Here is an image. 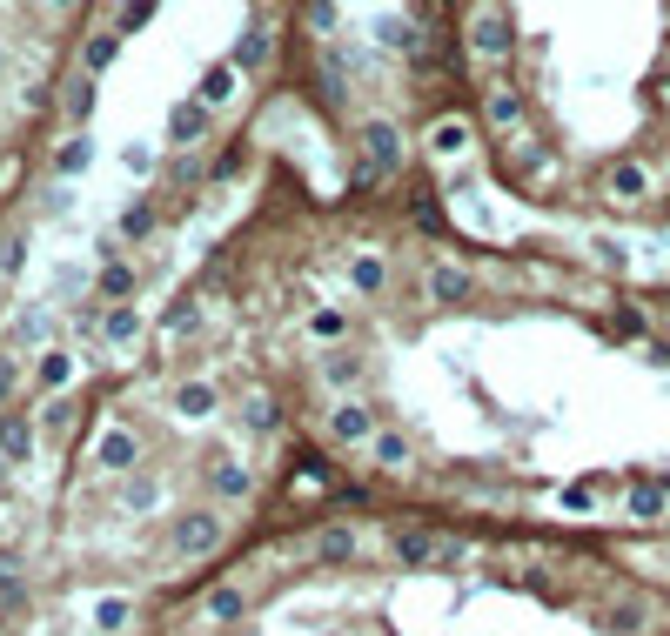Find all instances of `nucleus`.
Returning <instances> with one entry per match:
<instances>
[{"instance_id":"f257e3e1","label":"nucleus","mask_w":670,"mask_h":636,"mask_svg":"<svg viewBox=\"0 0 670 636\" xmlns=\"http://www.w3.org/2000/svg\"><path fill=\"white\" fill-rule=\"evenodd\" d=\"M389 549H396L409 570H456V563H463V543H456V536H436V529H396Z\"/></svg>"},{"instance_id":"f03ea898","label":"nucleus","mask_w":670,"mask_h":636,"mask_svg":"<svg viewBox=\"0 0 670 636\" xmlns=\"http://www.w3.org/2000/svg\"><path fill=\"white\" fill-rule=\"evenodd\" d=\"M362 168H369V175H396L402 168V128L396 121H362Z\"/></svg>"},{"instance_id":"7ed1b4c3","label":"nucleus","mask_w":670,"mask_h":636,"mask_svg":"<svg viewBox=\"0 0 670 636\" xmlns=\"http://www.w3.org/2000/svg\"><path fill=\"white\" fill-rule=\"evenodd\" d=\"M215 543H222V516H215V509H195V516H181L175 523V549L181 556H208Z\"/></svg>"},{"instance_id":"20e7f679","label":"nucleus","mask_w":670,"mask_h":636,"mask_svg":"<svg viewBox=\"0 0 670 636\" xmlns=\"http://www.w3.org/2000/svg\"><path fill=\"white\" fill-rule=\"evenodd\" d=\"M469 47H476L483 61H496V54H510V14H503V7H483V14L469 21Z\"/></svg>"},{"instance_id":"39448f33","label":"nucleus","mask_w":670,"mask_h":636,"mask_svg":"<svg viewBox=\"0 0 670 636\" xmlns=\"http://www.w3.org/2000/svg\"><path fill=\"white\" fill-rule=\"evenodd\" d=\"M329 436L335 442H376V416L362 402H335L329 409Z\"/></svg>"},{"instance_id":"423d86ee","label":"nucleus","mask_w":670,"mask_h":636,"mask_svg":"<svg viewBox=\"0 0 670 636\" xmlns=\"http://www.w3.org/2000/svg\"><path fill=\"white\" fill-rule=\"evenodd\" d=\"M41 436H34V422L27 416H0V462H34Z\"/></svg>"},{"instance_id":"0eeeda50","label":"nucleus","mask_w":670,"mask_h":636,"mask_svg":"<svg viewBox=\"0 0 670 636\" xmlns=\"http://www.w3.org/2000/svg\"><path fill=\"white\" fill-rule=\"evenodd\" d=\"M208 121H215V114H208V101H175V108H168V141H181V148H188V141H201V134H208Z\"/></svg>"},{"instance_id":"6e6552de","label":"nucleus","mask_w":670,"mask_h":636,"mask_svg":"<svg viewBox=\"0 0 670 636\" xmlns=\"http://www.w3.org/2000/svg\"><path fill=\"white\" fill-rule=\"evenodd\" d=\"M94 462L108 469V476H121V469H134V429H101V442H94Z\"/></svg>"},{"instance_id":"1a4fd4ad","label":"nucleus","mask_w":670,"mask_h":636,"mask_svg":"<svg viewBox=\"0 0 670 636\" xmlns=\"http://www.w3.org/2000/svg\"><path fill=\"white\" fill-rule=\"evenodd\" d=\"M88 168H94V134L81 128V134H67L61 148H54V175L74 181V175H88Z\"/></svg>"},{"instance_id":"9d476101","label":"nucleus","mask_w":670,"mask_h":636,"mask_svg":"<svg viewBox=\"0 0 670 636\" xmlns=\"http://www.w3.org/2000/svg\"><path fill=\"white\" fill-rule=\"evenodd\" d=\"M175 416L181 422H208L215 416V382H181L175 389Z\"/></svg>"},{"instance_id":"9b49d317","label":"nucleus","mask_w":670,"mask_h":636,"mask_svg":"<svg viewBox=\"0 0 670 636\" xmlns=\"http://www.w3.org/2000/svg\"><path fill=\"white\" fill-rule=\"evenodd\" d=\"M134 335H141V315H134V302H121V308H101V342H114V349H128Z\"/></svg>"},{"instance_id":"f8f14e48","label":"nucleus","mask_w":670,"mask_h":636,"mask_svg":"<svg viewBox=\"0 0 670 636\" xmlns=\"http://www.w3.org/2000/svg\"><path fill=\"white\" fill-rule=\"evenodd\" d=\"M134 288H141V275H134L128 262H108V268H101V302H108V308L134 302Z\"/></svg>"},{"instance_id":"ddd939ff","label":"nucleus","mask_w":670,"mask_h":636,"mask_svg":"<svg viewBox=\"0 0 670 636\" xmlns=\"http://www.w3.org/2000/svg\"><path fill=\"white\" fill-rule=\"evenodd\" d=\"M610 195L644 201L650 195V168H644V161H617V168H610Z\"/></svg>"},{"instance_id":"4468645a","label":"nucleus","mask_w":670,"mask_h":636,"mask_svg":"<svg viewBox=\"0 0 670 636\" xmlns=\"http://www.w3.org/2000/svg\"><path fill=\"white\" fill-rule=\"evenodd\" d=\"M262 61H268V34H262V27H248L242 41L228 47V67H235V74H255Z\"/></svg>"},{"instance_id":"2eb2a0df","label":"nucleus","mask_w":670,"mask_h":636,"mask_svg":"<svg viewBox=\"0 0 670 636\" xmlns=\"http://www.w3.org/2000/svg\"><path fill=\"white\" fill-rule=\"evenodd\" d=\"M469 141H476V134H469V121H436V128H429V154H449V161H456V154H469Z\"/></svg>"},{"instance_id":"dca6fc26","label":"nucleus","mask_w":670,"mask_h":636,"mask_svg":"<svg viewBox=\"0 0 670 636\" xmlns=\"http://www.w3.org/2000/svg\"><path fill=\"white\" fill-rule=\"evenodd\" d=\"M429 295H436V302H463V295H469V275L456 262H436V268H429Z\"/></svg>"},{"instance_id":"f3484780","label":"nucleus","mask_w":670,"mask_h":636,"mask_svg":"<svg viewBox=\"0 0 670 636\" xmlns=\"http://www.w3.org/2000/svg\"><path fill=\"white\" fill-rule=\"evenodd\" d=\"M215 496H222V503H242L248 496V469L235 456H215Z\"/></svg>"},{"instance_id":"a211bd4d","label":"nucleus","mask_w":670,"mask_h":636,"mask_svg":"<svg viewBox=\"0 0 670 636\" xmlns=\"http://www.w3.org/2000/svg\"><path fill=\"white\" fill-rule=\"evenodd\" d=\"M349 282H356V295H382V288H389L382 255H356V262H349Z\"/></svg>"},{"instance_id":"6ab92c4d","label":"nucleus","mask_w":670,"mask_h":636,"mask_svg":"<svg viewBox=\"0 0 670 636\" xmlns=\"http://www.w3.org/2000/svg\"><path fill=\"white\" fill-rule=\"evenodd\" d=\"M664 503H670V483H637L630 489V516H637V523L664 516Z\"/></svg>"},{"instance_id":"aec40b11","label":"nucleus","mask_w":670,"mask_h":636,"mask_svg":"<svg viewBox=\"0 0 670 636\" xmlns=\"http://www.w3.org/2000/svg\"><path fill=\"white\" fill-rule=\"evenodd\" d=\"M34 375H41V389H67V382H74V355L47 349L41 362H34Z\"/></svg>"},{"instance_id":"412c9836","label":"nucleus","mask_w":670,"mask_h":636,"mask_svg":"<svg viewBox=\"0 0 670 636\" xmlns=\"http://www.w3.org/2000/svg\"><path fill=\"white\" fill-rule=\"evenodd\" d=\"M242 610H248V596L235 590V583H222V590H208V623H235Z\"/></svg>"},{"instance_id":"4be33fe9","label":"nucleus","mask_w":670,"mask_h":636,"mask_svg":"<svg viewBox=\"0 0 670 636\" xmlns=\"http://www.w3.org/2000/svg\"><path fill=\"white\" fill-rule=\"evenodd\" d=\"M128 616H134V603L128 596H101V603H94V630H128Z\"/></svg>"},{"instance_id":"5701e85b","label":"nucleus","mask_w":670,"mask_h":636,"mask_svg":"<svg viewBox=\"0 0 670 636\" xmlns=\"http://www.w3.org/2000/svg\"><path fill=\"white\" fill-rule=\"evenodd\" d=\"M309 335H315V342H342V335H349V315H342V308H315Z\"/></svg>"},{"instance_id":"b1692460","label":"nucleus","mask_w":670,"mask_h":636,"mask_svg":"<svg viewBox=\"0 0 670 636\" xmlns=\"http://www.w3.org/2000/svg\"><path fill=\"white\" fill-rule=\"evenodd\" d=\"M242 422H248V429H275V395L248 389V395H242Z\"/></svg>"},{"instance_id":"393cba45","label":"nucleus","mask_w":670,"mask_h":636,"mask_svg":"<svg viewBox=\"0 0 670 636\" xmlns=\"http://www.w3.org/2000/svg\"><path fill=\"white\" fill-rule=\"evenodd\" d=\"M228 94H235V67H208L195 101H208V108H215V101H228Z\"/></svg>"},{"instance_id":"a878e982","label":"nucleus","mask_w":670,"mask_h":636,"mask_svg":"<svg viewBox=\"0 0 670 636\" xmlns=\"http://www.w3.org/2000/svg\"><path fill=\"white\" fill-rule=\"evenodd\" d=\"M27 268V235H0V282H14Z\"/></svg>"},{"instance_id":"bb28decb","label":"nucleus","mask_w":670,"mask_h":636,"mask_svg":"<svg viewBox=\"0 0 670 636\" xmlns=\"http://www.w3.org/2000/svg\"><path fill=\"white\" fill-rule=\"evenodd\" d=\"M121 235H128V242H141V235H155V208H148V201H134V208H121Z\"/></svg>"},{"instance_id":"cd10ccee","label":"nucleus","mask_w":670,"mask_h":636,"mask_svg":"<svg viewBox=\"0 0 670 636\" xmlns=\"http://www.w3.org/2000/svg\"><path fill=\"white\" fill-rule=\"evenodd\" d=\"M114 54H121V34H94L88 41V74H108Z\"/></svg>"},{"instance_id":"c85d7f7f","label":"nucleus","mask_w":670,"mask_h":636,"mask_svg":"<svg viewBox=\"0 0 670 636\" xmlns=\"http://www.w3.org/2000/svg\"><path fill=\"white\" fill-rule=\"evenodd\" d=\"M67 114H74V121L88 128V114H94V74H81V81L67 88Z\"/></svg>"},{"instance_id":"c756f323","label":"nucleus","mask_w":670,"mask_h":636,"mask_svg":"<svg viewBox=\"0 0 670 636\" xmlns=\"http://www.w3.org/2000/svg\"><path fill=\"white\" fill-rule=\"evenodd\" d=\"M376 41L382 47H416V27L396 21V14H382V21H376Z\"/></svg>"},{"instance_id":"7c9ffc66","label":"nucleus","mask_w":670,"mask_h":636,"mask_svg":"<svg viewBox=\"0 0 670 636\" xmlns=\"http://www.w3.org/2000/svg\"><path fill=\"white\" fill-rule=\"evenodd\" d=\"M356 556V529H329L322 536V563H349Z\"/></svg>"},{"instance_id":"2f4dec72","label":"nucleus","mask_w":670,"mask_h":636,"mask_svg":"<svg viewBox=\"0 0 670 636\" xmlns=\"http://www.w3.org/2000/svg\"><path fill=\"white\" fill-rule=\"evenodd\" d=\"M121 168H128L134 181H148V175H155V148H148V141H128V154H121Z\"/></svg>"},{"instance_id":"473e14b6","label":"nucleus","mask_w":670,"mask_h":636,"mask_svg":"<svg viewBox=\"0 0 670 636\" xmlns=\"http://www.w3.org/2000/svg\"><path fill=\"white\" fill-rule=\"evenodd\" d=\"M369 449H376V469H402V462H409V442L402 436H376Z\"/></svg>"},{"instance_id":"72a5a7b5","label":"nucleus","mask_w":670,"mask_h":636,"mask_svg":"<svg viewBox=\"0 0 670 636\" xmlns=\"http://www.w3.org/2000/svg\"><path fill=\"white\" fill-rule=\"evenodd\" d=\"M490 121L496 128H516V121H523V101H516V94H490Z\"/></svg>"},{"instance_id":"f704fd0d","label":"nucleus","mask_w":670,"mask_h":636,"mask_svg":"<svg viewBox=\"0 0 670 636\" xmlns=\"http://www.w3.org/2000/svg\"><path fill=\"white\" fill-rule=\"evenodd\" d=\"M610 630H617V636H637V630H644V610H637V603H617V610H610Z\"/></svg>"},{"instance_id":"c9c22d12","label":"nucleus","mask_w":670,"mask_h":636,"mask_svg":"<svg viewBox=\"0 0 670 636\" xmlns=\"http://www.w3.org/2000/svg\"><path fill=\"white\" fill-rule=\"evenodd\" d=\"M155 21V0H128V7H121V34H134V27H148Z\"/></svg>"},{"instance_id":"e433bc0d","label":"nucleus","mask_w":670,"mask_h":636,"mask_svg":"<svg viewBox=\"0 0 670 636\" xmlns=\"http://www.w3.org/2000/svg\"><path fill=\"white\" fill-rule=\"evenodd\" d=\"M14 382H21V369L0 355V416H7V402H14Z\"/></svg>"},{"instance_id":"4c0bfd02","label":"nucleus","mask_w":670,"mask_h":636,"mask_svg":"<svg viewBox=\"0 0 670 636\" xmlns=\"http://www.w3.org/2000/svg\"><path fill=\"white\" fill-rule=\"evenodd\" d=\"M322 375H329V389H349V382H356V362H329V369H322Z\"/></svg>"},{"instance_id":"58836bf2","label":"nucleus","mask_w":670,"mask_h":636,"mask_svg":"<svg viewBox=\"0 0 670 636\" xmlns=\"http://www.w3.org/2000/svg\"><path fill=\"white\" fill-rule=\"evenodd\" d=\"M7 570H14V563H7V556H0V583H7Z\"/></svg>"},{"instance_id":"ea45409f","label":"nucleus","mask_w":670,"mask_h":636,"mask_svg":"<svg viewBox=\"0 0 670 636\" xmlns=\"http://www.w3.org/2000/svg\"><path fill=\"white\" fill-rule=\"evenodd\" d=\"M47 7H54V14H61V7H74V0H47Z\"/></svg>"},{"instance_id":"a19ab883","label":"nucleus","mask_w":670,"mask_h":636,"mask_svg":"<svg viewBox=\"0 0 670 636\" xmlns=\"http://www.w3.org/2000/svg\"><path fill=\"white\" fill-rule=\"evenodd\" d=\"M0 302H7V282H0Z\"/></svg>"},{"instance_id":"79ce46f5","label":"nucleus","mask_w":670,"mask_h":636,"mask_svg":"<svg viewBox=\"0 0 670 636\" xmlns=\"http://www.w3.org/2000/svg\"><path fill=\"white\" fill-rule=\"evenodd\" d=\"M664 94H670V74H664Z\"/></svg>"},{"instance_id":"37998d69","label":"nucleus","mask_w":670,"mask_h":636,"mask_svg":"<svg viewBox=\"0 0 670 636\" xmlns=\"http://www.w3.org/2000/svg\"><path fill=\"white\" fill-rule=\"evenodd\" d=\"M0 476H7V462H0Z\"/></svg>"},{"instance_id":"c03bdc74","label":"nucleus","mask_w":670,"mask_h":636,"mask_svg":"<svg viewBox=\"0 0 670 636\" xmlns=\"http://www.w3.org/2000/svg\"><path fill=\"white\" fill-rule=\"evenodd\" d=\"M0 61H7V47H0Z\"/></svg>"}]
</instances>
